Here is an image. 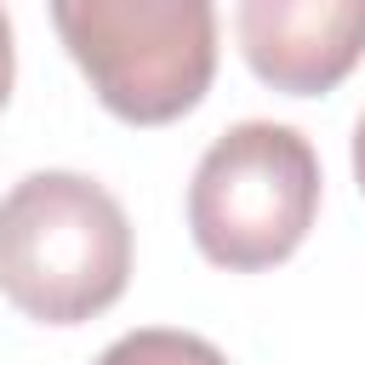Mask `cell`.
I'll use <instances>...</instances> for the list:
<instances>
[{
    "label": "cell",
    "instance_id": "obj_7",
    "mask_svg": "<svg viewBox=\"0 0 365 365\" xmlns=\"http://www.w3.org/2000/svg\"><path fill=\"white\" fill-rule=\"evenodd\" d=\"M354 182H359V194H365V114H359V125H354Z\"/></svg>",
    "mask_w": 365,
    "mask_h": 365
},
{
    "label": "cell",
    "instance_id": "obj_1",
    "mask_svg": "<svg viewBox=\"0 0 365 365\" xmlns=\"http://www.w3.org/2000/svg\"><path fill=\"white\" fill-rule=\"evenodd\" d=\"M131 217L86 171H29L0 194V297L40 325H86L125 297Z\"/></svg>",
    "mask_w": 365,
    "mask_h": 365
},
{
    "label": "cell",
    "instance_id": "obj_6",
    "mask_svg": "<svg viewBox=\"0 0 365 365\" xmlns=\"http://www.w3.org/2000/svg\"><path fill=\"white\" fill-rule=\"evenodd\" d=\"M11 74H17V46H11V17H6V6H0V108H6V97H11Z\"/></svg>",
    "mask_w": 365,
    "mask_h": 365
},
{
    "label": "cell",
    "instance_id": "obj_5",
    "mask_svg": "<svg viewBox=\"0 0 365 365\" xmlns=\"http://www.w3.org/2000/svg\"><path fill=\"white\" fill-rule=\"evenodd\" d=\"M97 365H228V354L194 331H171V325H143V331H125L114 336Z\"/></svg>",
    "mask_w": 365,
    "mask_h": 365
},
{
    "label": "cell",
    "instance_id": "obj_3",
    "mask_svg": "<svg viewBox=\"0 0 365 365\" xmlns=\"http://www.w3.org/2000/svg\"><path fill=\"white\" fill-rule=\"evenodd\" d=\"M319 154L297 125L240 120L194 165L188 234L211 268H279L319 217Z\"/></svg>",
    "mask_w": 365,
    "mask_h": 365
},
{
    "label": "cell",
    "instance_id": "obj_4",
    "mask_svg": "<svg viewBox=\"0 0 365 365\" xmlns=\"http://www.w3.org/2000/svg\"><path fill=\"white\" fill-rule=\"evenodd\" d=\"M234 34L268 91L325 97L365 57V0H240Z\"/></svg>",
    "mask_w": 365,
    "mask_h": 365
},
{
    "label": "cell",
    "instance_id": "obj_2",
    "mask_svg": "<svg viewBox=\"0 0 365 365\" xmlns=\"http://www.w3.org/2000/svg\"><path fill=\"white\" fill-rule=\"evenodd\" d=\"M57 40L125 125H171L194 114L217 80L211 0H46Z\"/></svg>",
    "mask_w": 365,
    "mask_h": 365
}]
</instances>
